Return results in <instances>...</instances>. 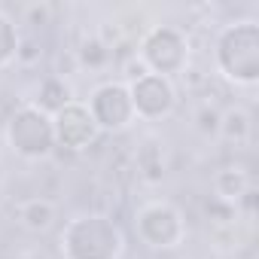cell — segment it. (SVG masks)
<instances>
[{
	"mask_svg": "<svg viewBox=\"0 0 259 259\" xmlns=\"http://www.w3.org/2000/svg\"><path fill=\"white\" fill-rule=\"evenodd\" d=\"M213 67L226 82L253 89L259 82V22L238 19L223 25L213 40Z\"/></svg>",
	"mask_w": 259,
	"mask_h": 259,
	"instance_id": "6da1fadb",
	"label": "cell"
},
{
	"mask_svg": "<svg viewBox=\"0 0 259 259\" xmlns=\"http://www.w3.org/2000/svg\"><path fill=\"white\" fill-rule=\"evenodd\" d=\"M64 259H119L125 253V232L107 213H76L58 238Z\"/></svg>",
	"mask_w": 259,
	"mask_h": 259,
	"instance_id": "7a4b0ae2",
	"label": "cell"
},
{
	"mask_svg": "<svg viewBox=\"0 0 259 259\" xmlns=\"http://www.w3.org/2000/svg\"><path fill=\"white\" fill-rule=\"evenodd\" d=\"M4 138H7V147L25 162H43L55 153L52 116H46L34 104H22L10 113Z\"/></svg>",
	"mask_w": 259,
	"mask_h": 259,
	"instance_id": "3957f363",
	"label": "cell"
},
{
	"mask_svg": "<svg viewBox=\"0 0 259 259\" xmlns=\"http://www.w3.org/2000/svg\"><path fill=\"white\" fill-rule=\"evenodd\" d=\"M138 58L144 61L147 73H159L174 79L189 67V37L177 25H153L138 46Z\"/></svg>",
	"mask_w": 259,
	"mask_h": 259,
	"instance_id": "277c9868",
	"label": "cell"
},
{
	"mask_svg": "<svg viewBox=\"0 0 259 259\" xmlns=\"http://www.w3.org/2000/svg\"><path fill=\"white\" fill-rule=\"evenodd\" d=\"M138 238L153 250H177L186 241V220L183 210L171 201H147L135 213Z\"/></svg>",
	"mask_w": 259,
	"mask_h": 259,
	"instance_id": "5b68a950",
	"label": "cell"
},
{
	"mask_svg": "<svg viewBox=\"0 0 259 259\" xmlns=\"http://www.w3.org/2000/svg\"><path fill=\"white\" fill-rule=\"evenodd\" d=\"M98 132L104 135H119L125 128H132V122L138 119L135 116V107H132V95H128V85L122 79H110V82H98L85 101Z\"/></svg>",
	"mask_w": 259,
	"mask_h": 259,
	"instance_id": "8992f818",
	"label": "cell"
},
{
	"mask_svg": "<svg viewBox=\"0 0 259 259\" xmlns=\"http://www.w3.org/2000/svg\"><path fill=\"white\" fill-rule=\"evenodd\" d=\"M128 95H132L135 116L144 122L168 119L177 110V85L174 79L159 76V73H144L141 79L128 82Z\"/></svg>",
	"mask_w": 259,
	"mask_h": 259,
	"instance_id": "52a82bcc",
	"label": "cell"
},
{
	"mask_svg": "<svg viewBox=\"0 0 259 259\" xmlns=\"http://www.w3.org/2000/svg\"><path fill=\"white\" fill-rule=\"evenodd\" d=\"M52 128H55V147L67 153H82L101 138L98 125L82 101H70L64 110H58L52 116Z\"/></svg>",
	"mask_w": 259,
	"mask_h": 259,
	"instance_id": "ba28073f",
	"label": "cell"
},
{
	"mask_svg": "<svg viewBox=\"0 0 259 259\" xmlns=\"http://www.w3.org/2000/svg\"><path fill=\"white\" fill-rule=\"evenodd\" d=\"M70 101H76V98H73L70 82H67V79H61V76H46V79L37 85L34 107H37V110H43L46 116H55V113H58V110H64Z\"/></svg>",
	"mask_w": 259,
	"mask_h": 259,
	"instance_id": "9c48e42d",
	"label": "cell"
},
{
	"mask_svg": "<svg viewBox=\"0 0 259 259\" xmlns=\"http://www.w3.org/2000/svg\"><path fill=\"white\" fill-rule=\"evenodd\" d=\"M16 213H19V223L34 235H43L55 226V204L49 198H25L16 207Z\"/></svg>",
	"mask_w": 259,
	"mask_h": 259,
	"instance_id": "30bf717a",
	"label": "cell"
},
{
	"mask_svg": "<svg viewBox=\"0 0 259 259\" xmlns=\"http://www.w3.org/2000/svg\"><path fill=\"white\" fill-rule=\"evenodd\" d=\"M138 174L150 183L159 186L165 180V150L159 144V138H144L138 147Z\"/></svg>",
	"mask_w": 259,
	"mask_h": 259,
	"instance_id": "8fae6325",
	"label": "cell"
},
{
	"mask_svg": "<svg viewBox=\"0 0 259 259\" xmlns=\"http://www.w3.org/2000/svg\"><path fill=\"white\" fill-rule=\"evenodd\" d=\"M247 189H250V174L244 168L232 165V168L217 171V177H213V198H223L229 204H238Z\"/></svg>",
	"mask_w": 259,
	"mask_h": 259,
	"instance_id": "7c38bea8",
	"label": "cell"
},
{
	"mask_svg": "<svg viewBox=\"0 0 259 259\" xmlns=\"http://www.w3.org/2000/svg\"><path fill=\"white\" fill-rule=\"evenodd\" d=\"M250 132H253V122H250V113H247L244 107H229V110L220 116V135H217V138H223V141L241 147V144L250 141Z\"/></svg>",
	"mask_w": 259,
	"mask_h": 259,
	"instance_id": "4fadbf2b",
	"label": "cell"
},
{
	"mask_svg": "<svg viewBox=\"0 0 259 259\" xmlns=\"http://www.w3.org/2000/svg\"><path fill=\"white\" fill-rule=\"evenodd\" d=\"M73 58H76V67L79 70H104L110 64V58H113V49L101 37H85L79 43V49L73 52Z\"/></svg>",
	"mask_w": 259,
	"mask_h": 259,
	"instance_id": "5bb4252c",
	"label": "cell"
},
{
	"mask_svg": "<svg viewBox=\"0 0 259 259\" xmlns=\"http://www.w3.org/2000/svg\"><path fill=\"white\" fill-rule=\"evenodd\" d=\"M19 43H22V34H19V25L10 13L0 10V70L16 64V55H19Z\"/></svg>",
	"mask_w": 259,
	"mask_h": 259,
	"instance_id": "9a60e30c",
	"label": "cell"
},
{
	"mask_svg": "<svg viewBox=\"0 0 259 259\" xmlns=\"http://www.w3.org/2000/svg\"><path fill=\"white\" fill-rule=\"evenodd\" d=\"M204 213H207V223L213 229H229V226H238V204H229L223 198H210L204 204Z\"/></svg>",
	"mask_w": 259,
	"mask_h": 259,
	"instance_id": "2e32d148",
	"label": "cell"
},
{
	"mask_svg": "<svg viewBox=\"0 0 259 259\" xmlns=\"http://www.w3.org/2000/svg\"><path fill=\"white\" fill-rule=\"evenodd\" d=\"M220 110L213 107V104H201L198 107V113H195V128L204 135V138H217L220 135Z\"/></svg>",
	"mask_w": 259,
	"mask_h": 259,
	"instance_id": "e0dca14e",
	"label": "cell"
},
{
	"mask_svg": "<svg viewBox=\"0 0 259 259\" xmlns=\"http://www.w3.org/2000/svg\"><path fill=\"white\" fill-rule=\"evenodd\" d=\"M40 58H43V46H40L34 37H28V40H22V43H19V55H16V64H22V67H34Z\"/></svg>",
	"mask_w": 259,
	"mask_h": 259,
	"instance_id": "ac0fdd59",
	"label": "cell"
},
{
	"mask_svg": "<svg viewBox=\"0 0 259 259\" xmlns=\"http://www.w3.org/2000/svg\"><path fill=\"white\" fill-rule=\"evenodd\" d=\"M25 22L28 25H49V7L46 4H31V7H25Z\"/></svg>",
	"mask_w": 259,
	"mask_h": 259,
	"instance_id": "d6986e66",
	"label": "cell"
},
{
	"mask_svg": "<svg viewBox=\"0 0 259 259\" xmlns=\"http://www.w3.org/2000/svg\"><path fill=\"white\" fill-rule=\"evenodd\" d=\"M0 180H4V165H0Z\"/></svg>",
	"mask_w": 259,
	"mask_h": 259,
	"instance_id": "ffe728a7",
	"label": "cell"
}]
</instances>
